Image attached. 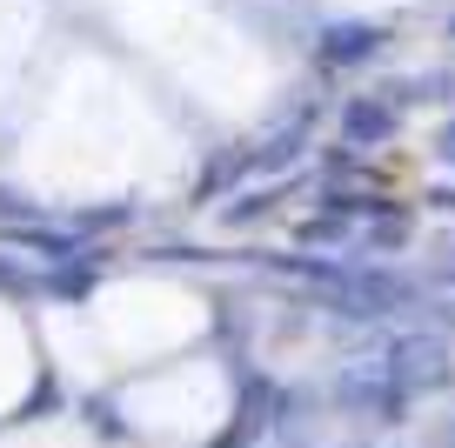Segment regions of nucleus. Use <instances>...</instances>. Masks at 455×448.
Returning a JSON list of instances; mask_svg holds the SVG:
<instances>
[{"mask_svg":"<svg viewBox=\"0 0 455 448\" xmlns=\"http://www.w3.org/2000/svg\"><path fill=\"white\" fill-rule=\"evenodd\" d=\"M435 155H442V161H455V121H449V127L435 134Z\"/></svg>","mask_w":455,"mask_h":448,"instance_id":"9","label":"nucleus"},{"mask_svg":"<svg viewBox=\"0 0 455 448\" xmlns=\"http://www.w3.org/2000/svg\"><path fill=\"white\" fill-rule=\"evenodd\" d=\"M242 168H248L242 155H221L208 174H201V195H221V188H235V181H242Z\"/></svg>","mask_w":455,"mask_h":448,"instance_id":"6","label":"nucleus"},{"mask_svg":"<svg viewBox=\"0 0 455 448\" xmlns=\"http://www.w3.org/2000/svg\"><path fill=\"white\" fill-rule=\"evenodd\" d=\"M322 281V294L341 315H362V322H382V315L415 308V288L395 275V268H308Z\"/></svg>","mask_w":455,"mask_h":448,"instance_id":"1","label":"nucleus"},{"mask_svg":"<svg viewBox=\"0 0 455 448\" xmlns=\"http://www.w3.org/2000/svg\"><path fill=\"white\" fill-rule=\"evenodd\" d=\"M341 127H348V140H388L395 134V114H388L382 100H348V108H341Z\"/></svg>","mask_w":455,"mask_h":448,"instance_id":"5","label":"nucleus"},{"mask_svg":"<svg viewBox=\"0 0 455 448\" xmlns=\"http://www.w3.org/2000/svg\"><path fill=\"white\" fill-rule=\"evenodd\" d=\"M34 214V201L28 195H14V188H0V221H28Z\"/></svg>","mask_w":455,"mask_h":448,"instance_id":"7","label":"nucleus"},{"mask_svg":"<svg viewBox=\"0 0 455 448\" xmlns=\"http://www.w3.org/2000/svg\"><path fill=\"white\" fill-rule=\"evenodd\" d=\"M435 308H442V315H449V322H455V275H449V281H442V288H435Z\"/></svg>","mask_w":455,"mask_h":448,"instance_id":"8","label":"nucleus"},{"mask_svg":"<svg viewBox=\"0 0 455 448\" xmlns=\"http://www.w3.org/2000/svg\"><path fill=\"white\" fill-rule=\"evenodd\" d=\"M382 54V28L375 20H335V28H322V60L328 68H355V60Z\"/></svg>","mask_w":455,"mask_h":448,"instance_id":"4","label":"nucleus"},{"mask_svg":"<svg viewBox=\"0 0 455 448\" xmlns=\"http://www.w3.org/2000/svg\"><path fill=\"white\" fill-rule=\"evenodd\" d=\"M335 395H341L348 408H369V415H395V408H402V381L388 375L382 355H375V362H355L348 375L335 381Z\"/></svg>","mask_w":455,"mask_h":448,"instance_id":"3","label":"nucleus"},{"mask_svg":"<svg viewBox=\"0 0 455 448\" xmlns=\"http://www.w3.org/2000/svg\"><path fill=\"white\" fill-rule=\"evenodd\" d=\"M388 375L402 381V395L409 388H435V381H449V348H442L435 335H402V341H388Z\"/></svg>","mask_w":455,"mask_h":448,"instance_id":"2","label":"nucleus"},{"mask_svg":"<svg viewBox=\"0 0 455 448\" xmlns=\"http://www.w3.org/2000/svg\"><path fill=\"white\" fill-rule=\"evenodd\" d=\"M449 28H455V20H449Z\"/></svg>","mask_w":455,"mask_h":448,"instance_id":"10","label":"nucleus"}]
</instances>
